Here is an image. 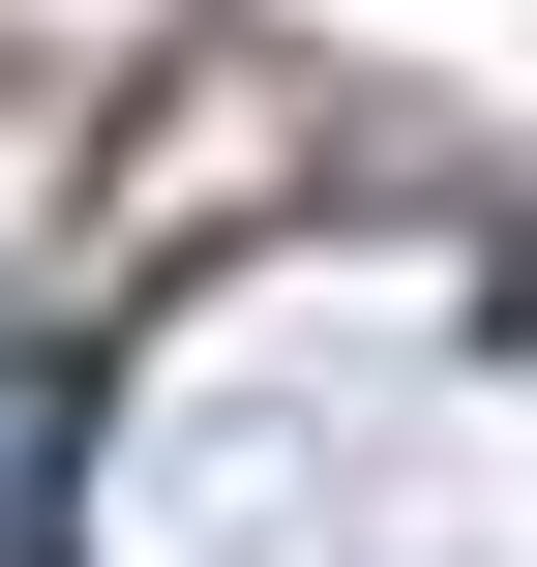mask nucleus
Instances as JSON below:
<instances>
[{
    "mask_svg": "<svg viewBox=\"0 0 537 567\" xmlns=\"http://www.w3.org/2000/svg\"><path fill=\"white\" fill-rule=\"evenodd\" d=\"M0 389H30V359H0Z\"/></svg>",
    "mask_w": 537,
    "mask_h": 567,
    "instance_id": "f257e3e1",
    "label": "nucleus"
}]
</instances>
